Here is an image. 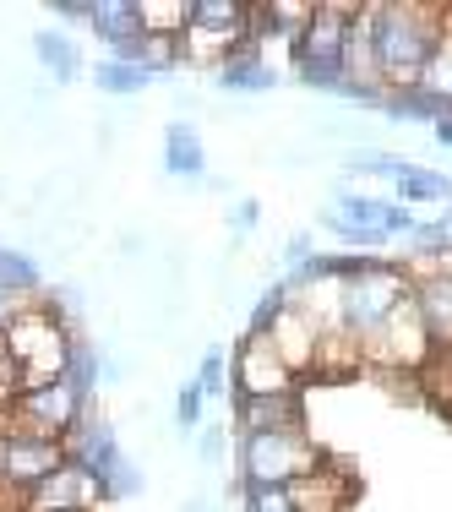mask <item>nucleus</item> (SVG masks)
<instances>
[{"label": "nucleus", "instance_id": "nucleus-2", "mask_svg": "<svg viewBox=\"0 0 452 512\" xmlns=\"http://www.w3.org/2000/svg\"><path fill=\"white\" fill-rule=\"evenodd\" d=\"M0 344L11 349V360H17V371H22V393H33V387H50L71 371V344H77V333L55 316L50 289H44V295L22 300V306L11 311V322L0 327Z\"/></svg>", "mask_w": 452, "mask_h": 512}, {"label": "nucleus", "instance_id": "nucleus-3", "mask_svg": "<svg viewBox=\"0 0 452 512\" xmlns=\"http://www.w3.org/2000/svg\"><path fill=\"white\" fill-rule=\"evenodd\" d=\"M327 453L311 442V431H267V436H240V491L262 485H295L316 474Z\"/></svg>", "mask_w": 452, "mask_h": 512}, {"label": "nucleus", "instance_id": "nucleus-17", "mask_svg": "<svg viewBox=\"0 0 452 512\" xmlns=\"http://www.w3.org/2000/svg\"><path fill=\"white\" fill-rule=\"evenodd\" d=\"M425 316V333H431V349H452V278H436V284L414 289Z\"/></svg>", "mask_w": 452, "mask_h": 512}, {"label": "nucleus", "instance_id": "nucleus-22", "mask_svg": "<svg viewBox=\"0 0 452 512\" xmlns=\"http://www.w3.org/2000/svg\"><path fill=\"white\" fill-rule=\"evenodd\" d=\"M197 387H202V398H218L229 387V349H202V365H197Z\"/></svg>", "mask_w": 452, "mask_h": 512}, {"label": "nucleus", "instance_id": "nucleus-8", "mask_svg": "<svg viewBox=\"0 0 452 512\" xmlns=\"http://www.w3.org/2000/svg\"><path fill=\"white\" fill-rule=\"evenodd\" d=\"M267 338H273L278 360H284L300 382L316 371V355H322V327H316V316L305 311L295 295H289L284 306H278V316L267 322Z\"/></svg>", "mask_w": 452, "mask_h": 512}, {"label": "nucleus", "instance_id": "nucleus-27", "mask_svg": "<svg viewBox=\"0 0 452 512\" xmlns=\"http://www.w3.org/2000/svg\"><path fill=\"white\" fill-rule=\"evenodd\" d=\"M55 17H71V22H88V0H50Z\"/></svg>", "mask_w": 452, "mask_h": 512}, {"label": "nucleus", "instance_id": "nucleus-24", "mask_svg": "<svg viewBox=\"0 0 452 512\" xmlns=\"http://www.w3.org/2000/svg\"><path fill=\"white\" fill-rule=\"evenodd\" d=\"M197 463H202V469H213V463H218V453H224V431H218V425H202V431H197Z\"/></svg>", "mask_w": 452, "mask_h": 512}, {"label": "nucleus", "instance_id": "nucleus-5", "mask_svg": "<svg viewBox=\"0 0 452 512\" xmlns=\"http://www.w3.org/2000/svg\"><path fill=\"white\" fill-rule=\"evenodd\" d=\"M88 409H93L88 398H82L77 387L60 376V382L33 387V393H22L17 404H11V436H17V431H33V436H55V442H66Z\"/></svg>", "mask_w": 452, "mask_h": 512}, {"label": "nucleus", "instance_id": "nucleus-13", "mask_svg": "<svg viewBox=\"0 0 452 512\" xmlns=\"http://www.w3.org/2000/svg\"><path fill=\"white\" fill-rule=\"evenodd\" d=\"M349 496H354V480H349V469H338L333 458H327L316 474H305V480L289 485L295 512H344Z\"/></svg>", "mask_w": 452, "mask_h": 512}, {"label": "nucleus", "instance_id": "nucleus-21", "mask_svg": "<svg viewBox=\"0 0 452 512\" xmlns=\"http://www.w3.org/2000/svg\"><path fill=\"white\" fill-rule=\"evenodd\" d=\"M126 66L148 71V77H158V71H175V66H180V39H158V33H142Z\"/></svg>", "mask_w": 452, "mask_h": 512}, {"label": "nucleus", "instance_id": "nucleus-28", "mask_svg": "<svg viewBox=\"0 0 452 512\" xmlns=\"http://www.w3.org/2000/svg\"><path fill=\"white\" fill-rule=\"evenodd\" d=\"M436 142H447V148H452V109H447L442 120H436Z\"/></svg>", "mask_w": 452, "mask_h": 512}, {"label": "nucleus", "instance_id": "nucleus-11", "mask_svg": "<svg viewBox=\"0 0 452 512\" xmlns=\"http://www.w3.org/2000/svg\"><path fill=\"white\" fill-rule=\"evenodd\" d=\"M235 425H240V436H267V431H305V398H300V393L235 398Z\"/></svg>", "mask_w": 452, "mask_h": 512}, {"label": "nucleus", "instance_id": "nucleus-4", "mask_svg": "<svg viewBox=\"0 0 452 512\" xmlns=\"http://www.w3.org/2000/svg\"><path fill=\"white\" fill-rule=\"evenodd\" d=\"M349 17L354 6L344 0H327V6H311V22L295 33V77L311 82V88L344 93V39H349Z\"/></svg>", "mask_w": 452, "mask_h": 512}, {"label": "nucleus", "instance_id": "nucleus-10", "mask_svg": "<svg viewBox=\"0 0 452 512\" xmlns=\"http://www.w3.org/2000/svg\"><path fill=\"white\" fill-rule=\"evenodd\" d=\"M66 458V442H55V436H33V431H17L6 436V480L17 485V491H33L39 480H50Z\"/></svg>", "mask_w": 452, "mask_h": 512}, {"label": "nucleus", "instance_id": "nucleus-12", "mask_svg": "<svg viewBox=\"0 0 452 512\" xmlns=\"http://www.w3.org/2000/svg\"><path fill=\"white\" fill-rule=\"evenodd\" d=\"M88 28L109 44V60H131V50L142 39L137 0H88Z\"/></svg>", "mask_w": 452, "mask_h": 512}, {"label": "nucleus", "instance_id": "nucleus-9", "mask_svg": "<svg viewBox=\"0 0 452 512\" xmlns=\"http://www.w3.org/2000/svg\"><path fill=\"white\" fill-rule=\"evenodd\" d=\"M66 458L82 463V469H93V474L104 480V491H109V474L126 463V453H120V436H115V425H109L104 414H99V404L82 414L77 431L66 436Z\"/></svg>", "mask_w": 452, "mask_h": 512}, {"label": "nucleus", "instance_id": "nucleus-14", "mask_svg": "<svg viewBox=\"0 0 452 512\" xmlns=\"http://www.w3.org/2000/svg\"><path fill=\"white\" fill-rule=\"evenodd\" d=\"M273 82H278V71L267 66L262 50H235L218 66V88L224 93H267Z\"/></svg>", "mask_w": 452, "mask_h": 512}, {"label": "nucleus", "instance_id": "nucleus-18", "mask_svg": "<svg viewBox=\"0 0 452 512\" xmlns=\"http://www.w3.org/2000/svg\"><path fill=\"white\" fill-rule=\"evenodd\" d=\"M33 55H39V66L50 71L55 82H77L82 77V50L66 39V33H55V28L33 33Z\"/></svg>", "mask_w": 452, "mask_h": 512}, {"label": "nucleus", "instance_id": "nucleus-26", "mask_svg": "<svg viewBox=\"0 0 452 512\" xmlns=\"http://www.w3.org/2000/svg\"><path fill=\"white\" fill-rule=\"evenodd\" d=\"M0 512H28V491H17L11 480H0Z\"/></svg>", "mask_w": 452, "mask_h": 512}, {"label": "nucleus", "instance_id": "nucleus-6", "mask_svg": "<svg viewBox=\"0 0 452 512\" xmlns=\"http://www.w3.org/2000/svg\"><path fill=\"white\" fill-rule=\"evenodd\" d=\"M229 387L235 398H267V393H300V376L278 360L273 338L267 333H246L229 355Z\"/></svg>", "mask_w": 452, "mask_h": 512}, {"label": "nucleus", "instance_id": "nucleus-19", "mask_svg": "<svg viewBox=\"0 0 452 512\" xmlns=\"http://www.w3.org/2000/svg\"><path fill=\"white\" fill-rule=\"evenodd\" d=\"M0 295H11V300H33V295H44V284H39V262H33L28 251L0 246Z\"/></svg>", "mask_w": 452, "mask_h": 512}, {"label": "nucleus", "instance_id": "nucleus-16", "mask_svg": "<svg viewBox=\"0 0 452 512\" xmlns=\"http://www.w3.org/2000/svg\"><path fill=\"white\" fill-rule=\"evenodd\" d=\"M164 169H169V175H180V180H197L207 169L202 137H197L191 120H169V131H164Z\"/></svg>", "mask_w": 452, "mask_h": 512}, {"label": "nucleus", "instance_id": "nucleus-1", "mask_svg": "<svg viewBox=\"0 0 452 512\" xmlns=\"http://www.w3.org/2000/svg\"><path fill=\"white\" fill-rule=\"evenodd\" d=\"M442 39V6L425 0H376V60H382L387 93H409L431 66Z\"/></svg>", "mask_w": 452, "mask_h": 512}, {"label": "nucleus", "instance_id": "nucleus-7", "mask_svg": "<svg viewBox=\"0 0 452 512\" xmlns=\"http://www.w3.org/2000/svg\"><path fill=\"white\" fill-rule=\"evenodd\" d=\"M104 507H109L104 480L82 463H60L50 480H39L28 491V512H104Z\"/></svg>", "mask_w": 452, "mask_h": 512}, {"label": "nucleus", "instance_id": "nucleus-23", "mask_svg": "<svg viewBox=\"0 0 452 512\" xmlns=\"http://www.w3.org/2000/svg\"><path fill=\"white\" fill-rule=\"evenodd\" d=\"M202 404H207V398H202L197 382H186L175 393V425H180V431H202Z\"/></svg>", "mask_w": 452, "mask_h": 512}, {"label": "nucleus", "instance_id": "nucleus-29", "mask_svg": "<svg viewBox=\"0 0 452 512\" xmlns=\"http://www.w3.org/2000/svg\"><path fill=\"white\" fill-rule=\"evenodd\" d=\"M22 306V300H11V295H0V327H6L11 322V311H17Z\"/></svg>", "mask_w": 452, "mask_h": 512}, {"label": "nucleus", "instance_id": "nucleus-15", "mask_svg": "<svg viewBox=\"0 0 452 512\" xmlns=\"http://www.w3.org/2000/svg\"><path fill=\"white\" fill-rule=\"evenodd\" d=\"M398 202L409 207H447L452 202V180L442 175V169H420V164H403V175L393 180Z\"/></svg>", "mask_w": 452, "mask_h": 512}, {"label": "nucleus", "instance_id": "nucleus-25", "mask_svg": "<svg viewBox=\"0 0 452 512\" xmlns=\"http://www.w3.org/2000/svg\"><path fill=\"white\" fill-rule=\"evenodd\" d=\"M256 218H262V207L246 197V202L235 207V213H229V229H235V235H246V229H256Z\"/></svg>", "mask_w": 452, "mask_h": 512}, {"label": "nucleus", "instance_id": "nucleus-20", "mask_svg": "<svg viewBox=\"0 0 452 512\" xmlns=\"http://www.w3.org/2000/svg\"><path fill=\"white\" fill-rule=\"evenodd\" d=\"M148 71H137V66H126V60H99L93 66V88L109 93V99H137V93H148Z\"/></svg>", "mask_w": 452, "mask_h": 512}]
</instances>
